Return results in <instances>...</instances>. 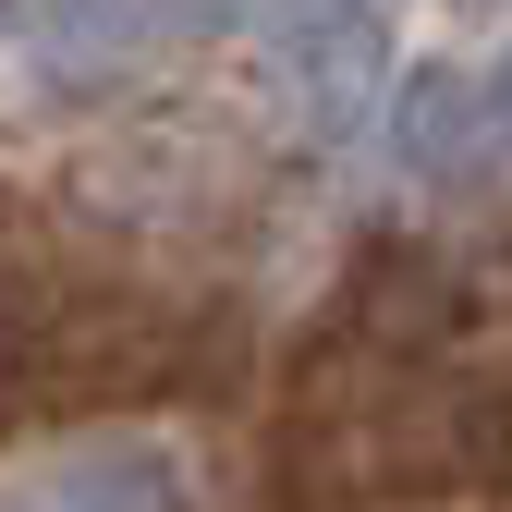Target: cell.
Here are the masks:
<instances>
[{
  "label": "cell",
  "mask_w": 512,
  "mask_h": 512,
  "mask_svg": "<svg viewBox=\"0 0 512 512\" xmlns=\"http://www.w3.org/2000/svg\"><path fill=\"white\" fill-rule=\"evenodd\" d=\"M37 512H171V464L147 452V439H98V452H74L49 476Z\"/></svg>",
  "instance_id": "6da1fadb"
},
{
  "label": "cell",
  "mask_w": 512,
  "mask_h": 512,
  "mask_svg": "<svg viewBox=\"0 0 512 512\" xmlns=\"http://www.w3.org/2000/svg\"><path fill=\"white\" fill-rule=\"evenodd\" d=\"M403 147H415V171H439V183H464V171H488V86H415L403 98Z\"/></svg>",
  "instance_id": "7a4b0ae2"
},
{
  "label": "cell",
  "mask_w": 512,
  "mask_h": 512,
  "mask_svg": "<svg viewBox=\"0 0 512 512\" xmlns=\"http://www.w3.org/2000/svg\"><path fill=\"white\" fill-rule=\"evenodd\" d=\"M500 122H512V61H500Z\"/></svg>",
  "instance_id": "3957f363"
}]
</instances>
